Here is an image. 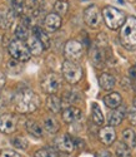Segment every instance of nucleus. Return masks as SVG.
I'll use <instances>...</instances> for the list:
<instances>
[{"label": "nucleus", "mask_w": 136, "mask_h": 157, "mask_svg": "<svg viewBox=\"0 0 136 157\" xmlns=\"http://www.w3.org/2000/svg\"><path fill=\"white\" fill-rule=\"evenodd\" d=\"M102 18L105 20V24L107 25V28L111 30H116L121 28L126 21L125 13L114 6H105L102 9Z\"/></svg>", "instance_id": "7ed1b4c3"}, {"label": "nucleus", "mask_w": 136, "mask_h": 157, "mask_svg": "<svg viewBox=\"0 0 136 157\" xmlns=\"http://www.w3.org/2000/svg\"><path fill=\"white\" fill-rule=\"evenodd\" d=\"M105 59H106V56H105V50H104L102 45H95L92 49V53H91L92 63L96 65L98 68H101L105 63Z\"/></svg>", "instance_id": "2eb2a0df"}, {"label": "nucleus", "mask_w": 136, "mask_h": 157, "mask_svg": "<svg viewBox=\"0 0 136 157\" xmlns=\"http://www.w3.org/2000/svg\"><path fill=\"white\" fill-rule=\"evenodd\" d=\"M81 111L76 107H66L63 111V121L66 123H74L81 118Z\"/></svg>", "instance_id": "4468645a"}, {"label": "nucleus", "mask_w": 136, "mask_h": 157, "mask_svg": "<svg viewBox=\"0 0 136 157\" xmlns=\"http://www.w3.org/2000/svg\"><path fill=\"white\" fill-rule=\"evenodd\" d=\"M34 157H56L55 152L50 147H45V148H40L34 153Z\"/></svg>", "instance_id": "7c9ffc66"}, {"label": "nucleus", "mask_w": 136, "mask_h": 157, "mask_svg": "<svg viewBox=\"0 0 136 157\" xmlns=\"http://www.w3.org/2000/svg\"><path fill=\"white\" fill-rule=\"evenodd\" d=\"M115 153H116V157H131L130 147H127L125 143H119Z\"/></svg>", "instance_id": "c756f323"}, {"label": "nucleus", "mask_w": 136, "mask_h": 157, "mask_svg": "<svg viewBox=\"0 0 136 157\" xmlns=\"http://www.w3.org/2000/svg\"><path fill=\"white\" fill-rule=\"evenodd\" d=\"M26 42H28V48H29L30 53L33 56H40L44 52V49H45L44 45H43V43L40 42L35 35H30L29 39Z\"/></svg>", "instance_id": "f3484780"}, {"label": "nucleus", "mask_w": 136, "mask_h": 157, "mask_svg": "<svg viewBox=\"0 0 136 157\" xmlns=\"http://www.w3.org/2000/svg\"><path fill=\"white\" fill-rule=\"evenodd\" d=\"M84 20L88 24V27L96 29L100 27L101 20H102V13L98 9L96 5H91L88 6L84 10Z\"/></svg>", "instance_id": "6e6552de"}, {"label": "nucleus", "mask_w": 136, "mask_h": 157, "mask_svg": "<svg viewBox=\"0 0 136 157\" xmlns=\"http://www.w3.org/2000/svg\"><path fill=\"white\" fill-rule=\"evenodd\" d=\"M91 116H92V121H94L95 123H96V124L101 126V124L104 123V114H102V112H101L100 107L98 106L96 103H92Z\"/></svg>", "instance_id": "a878e982"}, {"label": "nucleus", "mask_w": 136, "mask_h": 157, "mask_svg": "<svg viewBox=\"0 0 136 157\" xmlns=\"http://www.w3.org/2000/svg\"><path fill=\"white\" fill-rule=\"evenodd\" d=\"M84 54V47L80 42L75 40V39H70L67 40L64 48V56L66 60H71V62H77L83 58Z\"/></svg>", "instance_id": "423d86ee"}, {"label": "nucleus", "mask_w": 136, "mask_h": 157, "mask_svg": "<svg viewBox=\"0 0 136 157\" xmlns=\"http://www.w3.org/2000/svg\"><path fill=\"white\" fill-rule=\"evenodd\" d=\"M104 102L106 104V107L111 108V109H116V108H119L121 106L122 98L117 92H111V93H109V94L105 96Z\"/></svg>", "instance_id": "a211bd4d"}, {"label": "nucleus", "mask_w": 136, "mask_h": 157, "mask_svg": "<svg viewBox=\"0 0 136 157\" xmlns=\"http://www.w3.org/2000/svg\"><path fill=\"white\" fill-rule=\"evenodd\" d=\"M124 116H125V109L124 108H116V109H113L107 116V122L111 127H115V126H119L122 120H124Z\"/></svg>", "instance_id": "dca6fc26"}, {"label": "nucleus", "mask_w": 136, "mask_h": 157, "mask_svg": "<svg viewBox=\"0 0 136 157\" xmlns=\"http://www.w3.org/2000/svg\"><path fill=\"white\" fill-rule=\"evenodd\" d=\"M16 18V14L9 8H2L0 9V29H9L14 24Z\"/></svg>", "instance_id": "9b49d317"}, {"label": "nucleus", "mask_w": 136, "mask_h": 157, "mask_svg": "<svg viewBox=\"0 0 136 157\" xmlns=\"http://www.w3.org/2000/svg\"><path fill=\"white\" fill-rule=\"evenodd\" d=\"M134 107L136 108V97H135V99H134Z\"/></svg>", "instance_id": "c9c22d12"}, {"label": "nucleus", "mask_w": 136, "mask_h": 157, "mask_svg": "<svg viewBox=\"0 0 136 157\" xmlns=\"http://www.w3.org/2000/svg\"><path fill=\"white\" fill-rule=\"evenodd\" d=\"M25 127H26L28 133L31 135L33 137H35V138H41L43 137V127H41V124H39L38 122L30 120V121L26 122Z\"/></svg>", "instance_id": "412c9836"}, {"label": "nucleus", "mask_w": 136, "mask_h": 157, "mask_svg": "<svg viewBox=\"0 0 136 157\" xmlns=\"http://www.w3.org/2000/svg\"><path fill=\"white\" fill-rule=\"evenodd\" d=\"M46 108L51 113H59L61 111V99L55 94H50L46 98Z\"/></svg>", "instance_id": "aec40b11"}, {"label": "nucleus", "mask_w": 136, "mask_h": 157, "mask_svg": "<svg viewBox=\"0 0 136 157\" xmlns=\"http://www.w3.org/2000/svg\"><path fill=\"white\" fill-rule=\"evenodd\" d=\"M43 127L48 131L49 133H56L60 126H59V122L54 118V117H46L43 122Z\"/></svg>", "instance_id": "393cba45"}, {"label": "nucleus", "mask_w": 136, "mask_h": 157, "mask_svg": "<svg viewBox=\"0 0 136 157\" xmlns=\"http://www.w3.org/2000/svg\"><path fill=\"white\" fill-rule=\"evenodd\" d=\"M115 77L109 74V73H102L99 77V84L104 90H111L115 87Z\"/></svg>", "instance_id": "6ab92c4d"}, {"label": "nucleus", "mask_w": 136, "mask_h": 157, "mask_svg": "<svg viewBox=\"0 0 136 157\" xmlns=\"http://www.w3.org/2000/svg\"><path fill=\"white\" fill-rule=\"evenodd\" d=\"M122 141L127 147H136V133L134 132V129L126 128L122 132Z\"/></svg>", "instance_id": "5701e85b"}, {"label": "nucleus", "mask_w": 136, "mask_h": 157, "mask_svg": "<svg viewBox=\"0 0 136 157\" xmlns=\"http://www.w3.org/2000/svg\"><path fill=\"white\" fill-rule=\"evenodd\" d=\"M61 157H71V156H69V155H63Z\"/></svg>", "instance_id": "e433bc0d"}, {"label": "nucleus", "mask_w": 136, "mask_h": 157, "mask_svg": "<svg viewBox=\"0 0 136 157\" xmlns=\"http://www.w3.org/2000/svg\"><path fill=\"white\" fill-rule=\"evenodd\" d=\"M120 42L126 49H136V17H127L125 24L121 27Z\"/></svg>", "instance_id": "f03ea898"}, {"label": "nucleus", "mask_w": 136, "mask_h": 157, "mask_svg": "<svg viewBox=\"0 0 136 157\" xmlns=\"http://www.w3.org/2000/svg\"><path fill=\"white\" fill-rule=\"evenodd\" d=\"M15 36L16 39H19V40L24 42V40H28L29 39V27L26 24H24L23 21L20 24H18V27L15 28Z\"/></svg>", "instance_id": "b1692460"}, {"label": "nucleus", "mask_w": 136, "mask_h": 157, "mask_svg": "<svg viewBox=\"0 0 136 157\" xmlns=\"http://www.w3.org/2000/svg\"><path fill=\"white\" fill-rule=\"evenodd\" d=\"M14 106L19 113H23V114L33 113L40 106V98L34 90L29 88H24L15 96Z\"/></svg>", "instance_id": "f257e3e1"}, {"label": "nucleus", "mask_w": 136, "mask_h": 157, "mask_svg": "<svg viewBox=\"0 0 136 157\" xmlns=\"http://www.w3.org/2000/svg\"><path fill=\"white\" fill-rule=\"evenodd\" d=\"M61 27V17L56 13H49L44 19V28L45 30L54 33Z\"/></svg>", "instance_id": "f8f14e48"}, {"label": "nucleus", "mask_w": 136, "mask_h": 157, "mask_svg": "<svg viewBox=\"0 0 136 157\" xmlns=\"http://www.w3.org/2000/svg\"><path fill=\"white\" fill-rule=\"evenodd\" d=\"M16 131V117L11 113H5L0 116V132L5 135H11Z\"/></svg>", "instance_id": "1a4fd4ad"}, {"label": "nucleus", "mask_w": 136, "mask_h": 157, "mask_svg": "<svg viewBox=\"0 0 136 157\" xmlns=\"http://www.w3.org/2000/svg\"><path fill=\"white\" fill-rule=\"evenodd\" d=\"M8 4H9V9H11L16 15L21 14L25 8L24 0H8Z\"/></svg>", "instance_id": "bb28decb"}, {"label": "nucleus", "mask_w": 136, "mask_h": 157, "mask_svg": "<svg viewBox=\"0 0 136 157\" xmlns=\"http://www.w3.org/2000/svg\"><path fill=\"white\" fill-rule=\"evenodd\" d=\"M5 83H6V75L3 72H0V92H2L3 88L5 87Z\"/></svg>", "instance_id": "72a5a7b5"}, {"label": "nucleus", "mask_w": 136, "mask_h": 157, "mask_svg": "<svg viewBox=\"0 0 136 157\" xmlns=\"http://www.w3.org/2000/svg\"><path fill=\"white\" fill-rule=\"evenodd\" d=\"M76 143H77V141L74 140L71 136L64 135L55 141V146L58 150H60L64 153H70L76 148Z\"/></svg>", "instance_id": "9d476101"}, {"label": "nucleus", "mask_w": 136, "mask_h": 157, "mask_svg": "<svg viewBox=\"0 0 136 157\" xmlns=\"http://www.w3.org/2000/svg\"><path fill=\"white\" fill-rule=\"evenodd\" d=\"M8 52L11 56V58L18 62H28L31 57V53L28 48V45H25L24 42L15 39V40H11L9 47H8Z\"/></svg>", "instance_id": "39448f33"}, {"label": "nucleus", "mask_w": 136, "mask_h": 157, "mask_svg": "<svg viewBox=\"0 0 136 157\" xmlns=\"http://www.w3.org/2000/svg\"><path fill=\"white\" fill-rule=\"evenodd\" d=\"M61 87V78L56 73H48L41 79V88L49 94L56 93Z\"/></svg>", "instance_id": "0eeeda50"}, {"label": "nucleus", "mask_w": 136, "mask_h": 157, "mask_svg": "<svg viewBox=\"0 0 136 157\" xmlns=\"http://www.w3.org/2000/svg\"><path fill=\"white\" fill-rule=\"evenodd\" d=\"M54 10H55L56 14L63 17L67 13V10H69V4H67V2H65V0H58L55 5H54Z\"/></svg>", "instance_id": "c85d7f7f"}, {"label": "nucleus", "mask_w": 136, "mask_h": 157, "mask_svg": "<svg viewBox=\"0 0 136 157\" xmlns=\"http://www.w3.org/2000/svg\"><path fill=\"white\" fill-rule=\"evenodd\" d=\"M130 77L134 78V79H136V65L130 69Z\"/></svg>", "instance_id": "f704fd0d"}, {"label": "nucleus", "mask_w": 136, "mask_h": 157, "mask_svg": "<svg viewBox=\"0 0 136 157\" xmlns=\"http://www.w3.org/2000/svg\"><path fill=\"white\" fill-rule=\"evenodd\" d=\"M0 157H21V155H19L14 150L5 148V150H3L2 152H0Z\"/></svg>", "instance_id": "2f4dec72"}, {"label": "nucleus", "mask_w": 136, "mask_h": 157, "mask_svg": "<svg viewBox=\"0 0 136 157\" xmlns=\"http://www.w3.org/2000/svg\"><path fill=\"white\" fill-rule=\"evenodd\" d=\"M33 35H35L39 40L43 43L45 49H48L50 47V38L48 36L46 32L44 29H41V27H36V25L33 27Z\"/></svg>", "instance_id": "4be33fe9"}, {"label": "nucleus", "mask_w": 136, "mask_h": 157, "mask_svg": "<svg viewBox=\"0 0 136 157\" xmlns=\"http://www.w3.org/2000/svg\"><path fill=\"white\" fill-rule=\"evenodd\" d=\"M11 145L14 146L15 148H19V150H26L29 146L28 143V140L23 136H16V137H13L11 138Z\"/></svg>", "instance_id": "cd10ccee"}, {"label": "nucleus", "mask_w": 136, "mask_h": 157, "mask_svg": "<svg viewBox=\"0 0 136 157\" xmlns=\"http://www.w3.org/2000/svg\"><path fill=\"white\" fill-rule=\"evenodd\" d=\"M127 118H129V121H130L131 124L136 126V108L135 107H131L127 111Z\"/></svg>", "instance_id": "473e14b6"}, {"label": "nucleus", "mask_w": 136, "mask_h": 157, "mask_svg": "<svg viewBox=\"0 0 136 157\" xmlns=\"http://www.w3.org/2000/svg\"><path fill=\"white\" fill-rule=\"evenodd\" d=\"M61 73L63 77L65 78V81L70 84H76L83 78V68L76 62H71V60H65L63 63Z\"/></svg>", "instance_id": "20e7f679"}, {"label": "nucleus", "mask_w": 136, "mask_h": 157, "mask_svg": "<svg viewBox=\"0 0 136 157\" xmlns=\"http://www.w3.org/2000/svg\"><path fill=\"white\" fill-rule=\"evenodd\" d=\"M80 2H88V0H80Z\"/></svg>", "instance_id": "4c0bfd02"}, {"label": "nucleus", "mask_w": 136, "mask_h": 157, "mask_svg": "<svg viewBox=\"0 0 136 157\" xmlns=\"http://www.w3.org/2000/svg\"><path fill=\"white\" fill-rule=\"evenodd\" d=\"M99 137H100V141L104 143L105 146H110L116 140V132L111 126H107V127H104V128L100 129Z\"/></svg>", "instance_id": "ddd939ff"}]
</instances>
